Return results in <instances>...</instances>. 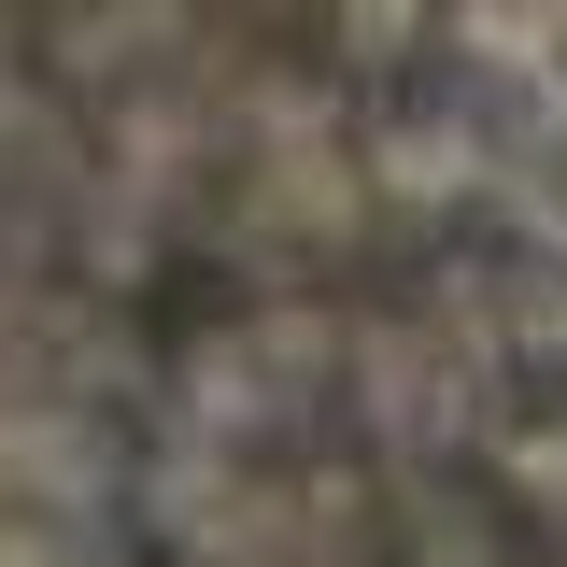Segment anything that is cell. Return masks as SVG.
Listing matches in <instances>:
<instances>
[]
</instances>
